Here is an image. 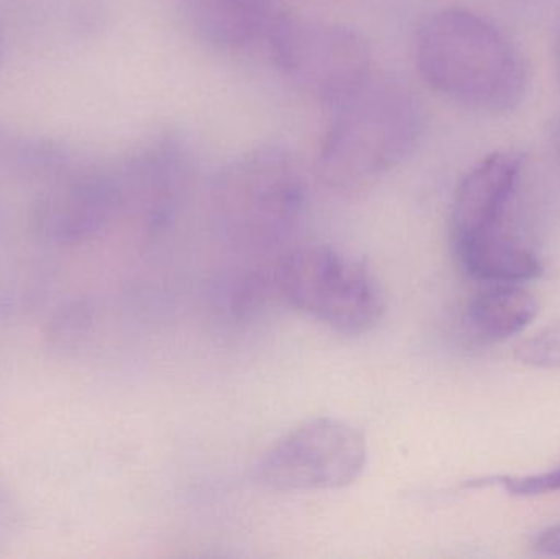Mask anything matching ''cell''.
I'll return each instance as SVG.
<instances>
[{
  "label": "cell",
  "instance_id": "obj_1",
  "mask_svg": "<svg viewBox=\"0 0 560 559\" xmlns=\"http://www.w3.org/2000/svg\"><path fill=\"white\" fill-rule=\"evenodd\" d=\"M415 58L433 91L474 110L509 112L525 97L522 53L499 26L469 10L444 9L424 19Z\"/></svg>",
  "mask_w": 560,
  "mask_h": 559
},
{
  "label": "cell",
  "instance_id": "obj_2",
  "mask_svg": "<svg viewBox=\"0 0 560 559\" xmlns=\"http://www.w3.org/2000/svg\"><path fill=\"white\" fill-rule=\"evenodd\" d=\"M318 153V174L329 189L359 193L410 156L421 131L413 92L374 74L332 105Z\"/></svg>",
  "mask_w": 560,
  "mask_h": 559
},
{
  "label": "cell",
  "instance_id": "obj_3",
  "mask_svg": "<svg viewBox=\"0 0 560 559\" xmlns=\"http://www.w3.org/2000/svg\"><path fill=\"white\" fill-rule=\"evenodd\" d=\"M210 206L217 233L230 248L280 256L305 216V179L285 148H255L217 174Z\"/></svg>",
  "mask_w": 560,
  "mask_h": 559
},
{
  "label": "cell",
  "instance_id": "obj_4",
  "mask_svg": "<svg viewBox=\"0 0 560 559\" xmlns=\"http://www.w3.org/2000/svg\"><path fill=\"white\" fill-rule=\"evenodd\" d=\"M272 288L287 305L345 337L374 330L387 308L384 289L371 268L332 246L283 252L272 268Z\"/></svg>",
  "mask_w": 560,
  "mask_h": 559
},
{
  "label": "cell",
  "instance_id": "obj_5",
  "mask_svg": "<svg viewBox=\"0 0 560 559\" xmlns=\"http://www.w3.org/2000/svg\"><path fill=\"white\" fill-rule=\"evenodd\" d=\"M523 163L516 151H495L457 186L451 209V245L457 265L469 278L509 275L528 252V243L509 223Z\"/></svg>",
  "mask_w": 560,
  "mask_h": 559
},
{
  "label": "cell",
  "instance_id": "obj_6",
  "mask_svg": "<svg viewBox=\"0 0 560 559\" xmlns=\"http://www.w3.org/2000/svg\"><path fill=\"white\" fill-rule=\"evenodd\" d=\"M268 43L283 75L329 105L348 97L372 75L368 39L339 23L282 12Z\"/></svg>",
  "mask_w": 560,
  "mask_h": 559
},
{
  "label": "cell",
  "instance_id": "obj_7",
  "mask_svg": "<svg viewBox=\"0 0 560 559\" xmlns=\"http://www.w3.org/2000/svg\"><path fill=\"white\" fill-rule=\"evenodd\" d=\"M368 463L364 435L341 419L303 422L253 466L256 485L278 492L335 491L352 485Z\"/></svg>",
  "mask_w": 560,
  "mask_h": 559
},
{
  "label": "cell",
  "instance_id": "obj_8",
  "mask_svg": "<svg viewBox=\"0 0 560 559\" xmlns=\"http://www.w3.org/2000/svg\"><path fill=\"white\" fill-rule=\"evenodd\" d=\"M121 206L117 173L71 170L36 197L30 225L46 242L74 245L97 235Z\"/></svg>",
  "mask_w": 560,
  "mask_h": 559
},
{
  "label": "cell",
  "instance_id": "obj_9",
  "mask_svg": "<svg viewBox=\"0 0 560 559\" xmlns=\"http://www.w3.org/2000/svg\"><path fill=\"white\" fill-rule=\"evenodd\" d=\"M192 154L176 135H161L143 144L117 171L124 203L140 206L150 229H161L177 216L192 183Z\"/></svg>",
  "mask_w": 560,
  "mask_h": 559
},
{
  "label": "cell",
  "instance_id": "obj_10",
  "mask_svg": "<svg viewBox=\"0 0 560 559\" xmlns=\"http://www.w3.org/2000/svg\"><path fill=\"white\" fill-rule=\"evenodd\" d=\"M189 28L215 48L243 49L266 39L280 16L278 0H176Z\"/></svg>",
  "mask_w": 560,
  "mask_h": 559
},
{
  "label": "cell",
  "instance_id": "obj_11",
  "mask_svg": "<svg viewBox=\"0 0 560 559\" xmlns=\"http://www.w3.org/2000/svg\"><path fill=\"white\" fill-rule=\"evenodd\" d=\"M539 312L535 295L515 284H497L472 299L464 312V330L477 343L490 345L522 334Z\"/></svg>",
  "mask_w": 560,
  "mask_h": 559
},
{
  "label": "cell",
  "instance_id": "obj_12",
  "mask_svg": "<svg viewBox=\"0 0 560 559\" xmlns=\"http://www.w3.org/2000/svg\"><path fill=\"white\" fill-rule=\"evenodd\" d=\"M51 276L38 261L15 265L0 282V311L10 315L25 314L45 299Z\"/></svg>",
  "mask_w": 560,
  "mask_h": 559
},
{
  "label": "cell",
  "instance_id": "obj_13",
  "mask_svg": "<svg viewBox=\"0 0 560 559\" xmlns=\"http://www.w3.org/2000/svg\"><path fill=\"white\" fill-rule=\"evenodd\" d=\"M92 308L85 301H69L56 308L45 328L49 350L59 354L75 353L92 327Z\"/></svg>",
  "mask_w": 560,
  "mask_h": 559
},
{
  "label": "cell",
  "instance_id": "obj_14",
  "mask_svg": "<svg viewBox=\"0 0 560 559\" xmlns=\"http://www.w3.org/2000/svg\"><path fill=\"white\" fill-rule=\"evenodd\" d=\"M516 358L538 370H560V321L523 341L516 348Z\"/></svg>",
  "mask_w": 560,
  "mask_h": 559
},
{
  "label": "cell",
  "instance_id": "obj_15",
  "mask_svg": "<svg viewBox=\"0 0 560 559\" xmlns=\"http://www.w3.org/2000/svg\"><path fill=\"white\" fill-rule=\"evenodd\" d=\"M500 485L515 496H542L560 491V465L549 471L529 476H505Z\"/></svg>",
  "mask_w": 560,
  "mask_h": 559
},
{
  "label": "cell",
  "instance_id": "obj_16",
  "mask_svg": "<svg viewBox=\"0 0 560 559\" xmlns=\"http://www.w3.org/2000/svg\"><path fill=\"white\" fill-rule=\"evenodd\" d=\"M535 550L548 557H560V524L551 525L536 535Z\"/></svg>",
  "mask_w": 560,
  "mask_h": 559
},
{
  "label": "cell",
  "instance_id": "obj_17",
  "mask_svg": "<svg viewBox=\"0 0 560 559\" xmlns=\"http://www.w3.org/2000/svg\"><path fill=\"white\" fill-rule=\"evenodd\" d=\"M7 521H9V502L5 496L0 494V532L5 527Z\"/></svg>",
  "mask_w": 560,
  "mask_h": 559
},
{
  "label": "cell",
  "instance_id": "obj_18",
  "mask_svg": "<svg viewBox=\"0 0 560 559\" xmlns=\"http://www.w3.org/2000/svg\"><path fill=\"white\" fill-rule=\"evenodd\" d=\"M552 143H555L556 154L560 163V118L556 121L555 130H552Z\"/></svg>",
  "mask_w": 560,
  "mask_h": 559
},
{
  "label": "cell",
  "instance_id": "obj_19",
  "mask_svg": "<svg viewBox=\"0 0 560 559\" xmlns=\"http://www.w3.org/2000/svg\"><path fill=\"white\" fill-rule=\"evenodd\" d=\"M555 49H556V61H558V69H559V75H560V26L558 28V33H556Z\"/></svg>",
  "mask_w": 560,
  "mask_h": 559
},
{
  "label": "cell",
  "instance_id": "obj_20",
  "mask_svg": "<svg viewBox=\"0 0 560 559\" xmlns=\"http://www.w3.org/2000/svg\"><path fill=\"white\" fill-rule=\"evenodd\" d=\"M3 55V35H2V28H0V59H2Z\"/></svg>",
  "mask_w": 560,
  "mask_h": 559
}]
</instances>
